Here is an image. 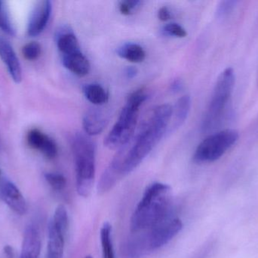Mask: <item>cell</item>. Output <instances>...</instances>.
Masks as SVG:
<instances>
[{"instance_id":"obj_1","label":"cell","mask_w":258,"mask_h":258,"mask_svg":"<svg viewBox=\"0 0 258 258\" xmlns=\"http://www.w3.org/2000/svg\"><path fill=\"white\" fill-rule=\"evenodd\" d=\"M172 114V107L168 104L161 105L153 110L133 145L125 153L122 165L123 176L135 171L159 143L166 133Z\"/></svg>"},{"instance_id":"obj_2","label":"cell","mask_w":258,"mask_h":258,"mask_svg":"<svg viewBox=\"0 0 258 258\" xmlns=\"http://www.w3.org/2000/svg\"><path fill=\"white\" fill-rule=\"evenodd\" d=\"M171 188L165 183H152L146 189L131 218L132 233L144 231L169 218Z\"/></svg>"},{"instance_id":"obj_3","label":"cell","mask_w":258,"mask_h":258,"mask_svg":"<svg viewBox=\"0 0 258 258\" xmlns=\"http://www.w3.org/2000/svg\"><path fill=\"white\" fill-rule=\"evenodd\" d=\"M183 228L179 218H168L151 228L134 233L123 245L125 258H142L169 243Z\"/></svg>"},{"instance_id":"obj_4","label":"cell","mask_w":258,"mask_h":258,"mask_svg":"<svg viewBox=\"0 0 258 258\" xmlns=\"http://www.w3.org/2000/svg\"><path fill=\"white\" fill-rule=\"evenodd\" d=\"M71 148L75 163L77 193L88 198L93 189L96 174V146L90 138L77 133L73 136Z\"/></svg>"},{"instance_id":"obj_5","label":"cell","mask_w":258,"mask_h":258,"mask_svg":"<svg viewBox=\"0 0 258 258\" xmlns=\"http://www.w3.org/2000/svg\"><path fill=\"white\" fill-rule=\"evenodd\" d=\"M147 98L148 95L144 89H137L129 95L119 119L104 139L106 147L110 149H120L128 145L136 128L140 108Z\"/></svg>"},{"instance_id":"obj_6","label":"cell","mask_w":258,"mask_h":258,"mask_svg":"<svg viewBox=\"0 0 258 258\" xmlns=\"http://www.w3.org/2000/svg\"><path fill=\"white\" fill-rule=\"evenodd\" d=\"M235 82L236 75L232 68H226L218 77L210 102L203 118L202 124L203 132L213 130L221 123L233 93Z\"/></svg>"},{"instance_id":"obj_7","label":"cell","mask_w":258,"mask_h":258,"mask_svg":"<svg viewBox=\"0 0 258 258\" xmlns=\"http://www.w3.org/2000/svg\"><path fill=\"white\" fill-rule=\"evenodd\" d=\"M239 138V132L232 129L210 135L197 146L194 154V162L198 164L216 162L236 143Z\"/></svg>"},{"instance_id":"obj_8","label":"cell","mask_w":258,"mask_h":258,"mask_svg":"<svg viewBox=\"0 0 258 258\" xmlns=\"http://www.w3.org/2000/svg\"><path fill=\"white\" fill-rule=\"evenodd\" d=\"M128 145L122 147L116 153L113 160L107 169L101 176V180L98 185V192L100 194H104L111 190L119 180L124 177L122 174V165L125 159Z\"/></svg>"},{"instance_id":"obj_9","label":"cell","mask_w":258,"mask_h":258,"mask_svg":"<svg viewBox=\"0 0 258 258\" xmlns=\"http://www.w3.org/2000/svg\"><path fill=\"white\" fill-rule=\"evenodd\" d=\"M0 198L13 211L20 215H25L27 204L18 188L10 180L3 179L0 181Z\"/></svg>"},{"instance_id":"obj_10","label":"cell","mask_w":258,"mask_h":258,"mask_svg":"<svg viewBox=\"0 0 258 258\" xmlns=\"http://www.w3.org/2000/svg\"><path fill=\"white\" fill-rule=\"evenodd\" d=\"M52 11L51 2L48 0L41 1L35 6L28 23L27 33L30 36L40 34L48 24Z\"/></svg>"},{"instance_id":"obj_11","label":"cell","mask_w":258,"mask_h":258,"mask_svg":"<svg viewBox=\"0 0 258 258\" xmlns=\"http://www.w3.org/2000/svg\"><path fill=\"white\" fill-rule=\"evenodd\" d=\"M29 145L40 151L47 159H53L57 156V146L54 139L39 130H30L27 135Z\"/></svg>"},{"instance_id":"obj_12","label":"cell","mask_w":258,"mask_h":258,"mask_svg":"<svg viewBox=\"0 0 258 258\" xmlns=\"http://www.w3.org/2000/svg\"><path fill=\"white\" fill-rule=\"evenodd\" d=\"M0 58L6 64L12 80L15 83L22 80V71L21 64L9 41L0 36Z\"/></svg>"},{"instance_id":"obj_13","label":"cell","mask_w":258,"mask_h":258,"mask_svg":"<svg viewBox=\"0 0 258 258\" xmlns=\"http://www.w3.org/2000/svg\"><path fill=\"white\" fill-rule=\"evenodd\" d=\"M108 123L107 115L98 109L88 111L83 118V127L86 134L96 136L102 133Z\"/></svg>"},{"instance_id":"obj_14","label":"cell","mask_w":258,"mask_h":258,"mask_svg":"<svg viewBox=\"0 0 258 258\" xmlns=\"http://www.w3.org/2000/svg\"><path fill=\"white\" fill-rule=\"evenodd\" d=\"M67 234L55 227L50 221L48 224L47 258H62L64 251Z\"/></svg>"},{"instance_id":"obj_15","label":"cell","mask_w":258,"mask_h":258,"mask_svg":"<svg viewBox=\"0 0 258 258\" xmlns=\"http://www.w3.org/2000/svg\"><path fill=\"white\" fill-rule=\"evenodd\" d=\"M63 66L79 77H85L91 70L90 62L82 51L61 56Z\"/></svg>"},{"instance_id":"obj_16","label":"cell","mask_w":258,"mask_h":258,"mask_svg":"<svg viewBox=\"0 0 258 258\" xmlns=\"http://www.w3.org/2000/svg\"><path fill=\"white\" fill-rule=\"evenodd\" d=\"M40 251L41 239L39 231L34 226L29 225L24 231L21 255L38 258Z\"/></svg>"},{"instance_id":"obj_17","label":"cell","mask_w":258,"mask_h":258,"mask_svg":"<svg viewBox=\"0 0 258 258\" xmlns=\"http://www.w3.org/2000/svg\"><path fill=\"white\" fill-rule=\"evenodd\" d=\"M56 43L61 56L81 51L78 39L69 28H62L56 35Z\"/></svg>"},{"instance_id":"obj_18","label":"cell","mask_w":258,"mask_h":258,"mask_svg":"<svg viewBox=\"0 0 258 258\" xmlns=\"http://www.w3.org/2000/svg\"><path fill=\"white\" fill-rule=\"evenodd\" d=\"M83 92L86 99L95 106H103L108 102L110 98L108 91L98 83L85 85Z\"/></svg>"},{"instance_id":"obj_19","label":"cell","mask_w":258,"mask_h":258,"mask_svg":"<svg viewBox=\"0 0 258 258\" xmlns=\"http://www.w3.org/2000/svg\"><path fill=\"white\" fill-rule=\"evenodd\" d=\"M118 56L132 63H141L146 59V51L139 44L128 42L117 48Z\"/></svg>"},{"instance_id":"obj_20","label":"cell","mask_w":258,"mask_h":258,"mask_svg":"<svg viewBox=\"0 0 258 258\" xmlns=\"http://www.w3.org/2000/svg\"><path fill=\"white\" fill-rule=\"evenodd\" d=\"M190 107L191 98L189 95H183L177 100L174 106V109H173L172 115H174L173 128H178L185 122L189 115Z\"/></svg>"},{"instance_id":"obj_21","label":"cell","mask_w":258,"mask_h":258,"mask_svg":"<svg viewBox=\"0 0 258 258\" xmlns=\"http://www.w3.org/2000/svg\"><path fill=\"white\" fill-rule=\"evenodd\" d=\"M100 238L102 258H116L112 239V226L110 223L106 222L103 224L100 231Z\"/></svg>"},{"instance_id":"obj_22","label":"cell","mask_w":258,"mask_h":258,"mask_svg":"<svg viewBox=\"0 0 258 258\" xmlns=\"http://www.w3.org/2000/svg\"><path fill=\"white\" fill-rule=\"evenodd\" d=\"M51 221L57 228L64 232L65 233H68L69 229V218L64 206L59 205L56 209L54 216Z\"/></svg>"},{"instance_id":"obj_23","label":"cell","mask_w":258,"mask_h":258,"mask_svg":"<svg viewBox=\"0 0 258 258\" xmlns=\"http://www.w3.org/2000/svg\"><path fill=\"white\" fill-rule=\"evenodd\" d=\"M0 28L8 34L15 35V29L11 20L6 3L0 1Z\"/></svg>"},{"instance_id":"obj_24","label":"cell","mask_w":258,"mask_h":258,"mask_svg":"<svg viewBox=\"0 0 258 258\" xmlns=\"http://www.w3.org/2000/svg\"><path fill=\"white\" fill-rule=\"evenodd\" d=\"M45 180L53 189L62 191L67 186V180L64 176L57 173H47L45 174Z\"/></svg>"},{"instance_id":"obj_25","label":"cell","mask_w":258,"mask_h":258,"mask_svg":"<svg viewBox=\"0 0 258 258\" xmlns=\"http://www.w3.org/2000/svg\"><path fill=\"white\" fill-rule=\"evenodd\" d=\"M238 2L235 0H224L220 2L217 6L216 18L218 20H224L232 13Z\"/></svg>"},{"instance_id":"obj_26","label":"cell","mask_w":258,"mask_h":258,"mask_svg":"<svg viewBox=\"0 0 258 258\" xmlns=\"http://www.w3.org/2000/svg\"><path fill=\"white\" fill-rule=\"evenodd\" d=\"M42 53V47L37 42H31L26 44L22 48L24 57L27 60L34 61L39 59Z\"/></svg>"},{"instance_id":"obj_27","label":"cell","mask_w":258,"mask_h":258,"mask_svg":"<svg viewBox=\"0 0 258 258\" xmlns=\"http://www.w3.org/2000/svg\"><path fill=\"white\" fill-rule=\"evenodd\" d=\"M162 31L165 34L177 38H184L187 36V32L180 24L176 23H170L164 26Z\"/></svg>"},{"instance_id":"obj_28","label":"cell","mask_w":258,"mask_h":258,"mask_svg":"<svg viewBox=\"0 0 258 258\" xmlns=\"http://www.w3.org/2000/svg\"><path fill=\"white\" fill-rule=\"evenodd\" d=\"M143 2L134 0V1H121L119 3V10L122 15L125 16L132 15L140 6Z\"/></svg>"},{"instance_id":"obj_29","label":"cell","mask_w":258,"mask_h":258,"mask_svg":"<svg viewBox=\"0 0 258 258\" xmlns=\"http://www.w3.org/2000/svg\"><path fill=\"white\" fill-rule=\"evenodd\" d=\"M171 18H172V14H171L170 9H168V7H166V6L161 8V9H159V10L158 11V18H159L161 21L165 22V21L171 20Z\"/></svg>"},{"instance_id":"obj_30","label":"cell","mask_w":258,"mask_h":258,"mask_svg":"<svg viewBox=\"0 0 258 258\" xmlns=\"http://www.w3.org/2000/svg\"><path fill=\"white\" fill-rule=\"evenodd\" d=\"M138 73V69L133 66L128 67L125 71V76L128 79H133L134 77H136Z\"/></svg>"},{"instance_id":"obj_31","label":"cell","mask_w":258,"mask_h":258,"mask_svg":"<svg viewBox=\"0 0 258 258\" xmlns=\"http://www.w3.org/2000/svg\"><path fill=\"white\" fill-rule=\"evenodd\" d=\"M182 87H183V84H182V82L180 80H174L171 85V92H179V91L181 90Z\"/></svg>"},{"instance_id":"obj_32","label":"cell","mask_w":258,"mask_h":258,"mask_svg":"<svg viewBox=\"0 0 258 258\" xmlns=\"http://www.w3.org/2000/svg\"><path fill=\"white\" fill-rule=\"evenodd\" d=\"M4 253L7 258H15V252L13 248L9 245L4 247Z\"/></svg>"},{"instance_id":"obj_33","label":"cell","mask_w":258,"mask_h":258,"mask_svg":"<svg viewBox=\"0 0 258 258\" xmlns=\"http://www.w3.org/2000/svg\"><path fill=\"white\" fill-rule=\"evenodd\" d=\"M21 258H31V257H27V256L21 255Z\"/></svg>"},{"instance_id":"obj_34","label":"cell","mask_w":258,"mask_h":258,"mask_svg":"<svg viewBox=\"0 0 258 258\" xmlns=\"http://www.w3.org/2000/svg\"><path fill=\"white\" fill-rule=\"evenodd\" d=\"M85 258H93V257H92V256L88 255V256H86V257Z\"/></svg>"},{"instance_id":"obj_35","label":"cell","mask_w":258,"mask_h":258,"mask_svg":"<svg viewBox=\"0 0 258 258\" xmlns=\"http://www.w3.org/2000/svg\"><path fill=\"white\" fill-rule=\"evenodd\" d=\"M0 175H1V171H0ZM1 181V180H0Z\"/></svg>"}]
</instances>
